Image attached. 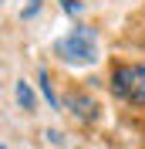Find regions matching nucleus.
<instances>
[{"label":"nucleus","mask_w":145,"mask_h":149,"mask_svg":"<svg viewBox=\"0 0 145 149\" xmlns=\"http://www.w3.org/2000/svg\"><path fill=\"white\" fill-rule=\"evenodd\" d=\"M61 10H68V14H81V0H61Z\"/></svg>","instance_id":"7"},{"label":"nucleus","mask_w":145,"mask_h":149,"mask_svg":"<svg viewBox=\"0 0 145 149\" xmlns=\"http://www.w3.org/2000/svg\"><path fill=\"white\" fill-rule=\"evenodd\" d=\"M14 95H17L20 109H27V112L37 105V102H34V92H30V85H27V81H17V85H14Z\"/></svg>","instance_id":"4"},{"label":"nucleus","mask_w":145,"mask_h":149,"mask_svg":"<svg viewBox=\"0 0 145 149\" xmlns=\"http://www.w3.org/2000/svg\"><path fill=\"white\" fill-rule=\"evenodd\" d=\"M0 3H3V0H0Z\"/></svg>","instance_id":"8"},{"label":"nucleus","mask_w":145,"mask_h":149,"mask_svg":"<svg viewBox=\"0 0 145 149\" xmlns=\"http://www.w3.org/2000/svg\"><path fill=\"white\" fill-rule=\"evenodd\" d=\"M41 92H44V98L57 109V95H54V88H51V78H47V71H41Z\"/></svg>","instance_id":"5"},{"label":"nucleus","mask_w":145,"mask_h":149,"mask_svg":"<svg viewBox=\"0 0 145 149\" xmlns=\"http://www.w3.org/2000/svg\"><path fill=\"white\" fill-rule=\"evenodd\" d=\"M111 95L128 105H145V65H115Z\"/></svg>","instance_id":"2"},{"label":"nucleus","mask_w":145,"mask_h":149,"mask_svg":"<svg viewBox=\"0 0 145 149\" xmlns=\"http://www.w3.org/2000/svg\"><path fill=\"white\" fill-rule=\"evenodd\" d=\"M54 54L64 65H95L98 61V34L95 27H71L61 41H54Z\"/></svg>","instance_id":"1"},{"label":"nucleus","mask_w":145,"mask_h":149,"mask_svg":"<svg viewBox=\"0 0 145 149\" xmlns=\"http://www.w3.org/2000/svg\"><path fill=\"white\" fill-rule=\"evenodd\" d=\"M37 10H41V0H27V7L20 10V17H24V20H30V17L37 14Z\"/></svg>","instance_id":"6"},{"label":"nucleus","mask_w":145,"mask_h":149,"mask_svg":"<svg viewBox=\"0 0 145 149\" xmlns=\"http://www.w3.org/2000/svg\"><path fill=\"white\" fill-rule=\"evenodd\" d=\"M64 105L74 112V119H81V122H95L98 119V102L88 92H68L64 95Z\"/></svg>","instance_id":"3"}]
</instances>
